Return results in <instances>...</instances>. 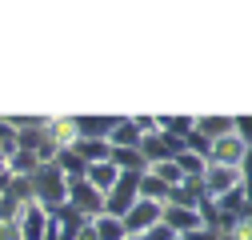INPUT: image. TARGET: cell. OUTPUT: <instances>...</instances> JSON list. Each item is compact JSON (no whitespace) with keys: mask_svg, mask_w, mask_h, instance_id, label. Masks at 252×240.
<instances>
[{"mask_svg":"<svg viewBox=\"0 0 252 240\" xmlns=\"http://www.w3.org/2000/svg\"><path fill=\"white\" fill-rule=\"evenodd\" d=\"M108 160L116 164V172H148V164L136 148H108Z\"/></svg>","mask_w":252,"mask_h":240,"instance_id":"2e32d148","label":"cell"},{"mask_svg":"<svg viewBox=\"0 0 252 240\" xmlns=\"http://www.w3.org/2000/svg\"><path fill=\"white\" fill-rule=\"evenodd\" d=\"M136 184H140V172H120V180L104 192V212L108 216H124L136 204Z\"/></svg>","mask_w":252,"mask_h":240,"instance_id":"7a4b0ae2","label":"cell"},{"mask_svg":"<svg viewBox=\"0 0 252 240\" xmlns=\"http://www.w3.org/2000/svg\"><path fill=\"white\" fill-rule=\"evenodd\" d=\"M28 180H32V200L44 208V212H52V208H60V204H68V176L60 172L56 164H40Z\"/></svg>","mask_w":252,"mask_h":240,"instance_id":"6da1fadb","label":"cell"},{"mask_svg":"<svg viewBox=\"0 0 252 240\" xmlns=\"http://www.w3.org/2000/svg\"><path fill=\"white\" fill-rule=\"evenodd\" d=\"M236 172H240V180L248 184L252 180V148H244V156H240V164H236Z\"/></svg>","mask_w":252,"mask_h":240,"instance_id":"603a6c76","label":"cell"},{"mask_svg":"<svg viewBox=\"0 0 252 240\" xmlns=\"http://www.w3.org/2000/svg\"><path fill=\"white\" fill-rule=\"evenodd\" d=\"M84 180H88V184L104 196V192L116 184V180H120V172H116V164H112V160H100V164H88V168H84Z\"/></svg>","mask_w":252,"mask_h":240,"instance_id":"7c38bea8","label":"cell"},{"mask_svg":"<svg viewBox=\"0 0 252 240\" xmlns=\"http://www.w3.org/2000/svg\"><path fill=\"white\" fill-rule=\"evenodd\" d=\"M136 152L144 156V164H160V160H172V156L184 152V140H176L168 132H152V136H140Z\"/></svg>","mask_w":252,"mask_h":240,"instance_id":"3957f363","label":"cell"},{"mask_svg":"<svg viewBox=\"0 0 252 240\" xmlns=\"http://www.w3.org/2000/svg\"><path fill=\"white\" fill-rule=\"evenodd\" d=\"M124 240H148V236H124Z\"/></svg>","mask_w":252,"mask_h":240,"instance_id":"484cf974","label":"cell"},{"mask_svg":"<svg viewBox=\"0 0 252 240\" xmlns=\"http://www.w3.org/2000/svg\"><path fill=\"white\" fill-rule=\"evenodd\" d=\"M200 184H204V196H208V200H220L224 192H232L236 184H244V180H240V172H236V168L208 164V168H204V176H200Z\"/></svg>","mask_w":252,"mask_h":240,"instance_id":"52a82bcc","label":"cell"},{"mask_svg":"<svg viewBox=\"0 0 252 240\" xmlns=\"http://www.w3.org/2000/svg\"><path fill=\"white\" fill-rule=\"evenodd\" d=\"M232 132H236V140L244 148H252V116H236L232 120Z\"/></svg>","mask_w":252,"mask_h":240,"instance_id":"44dd1931","label":"cell"},{"mask_svg":"<svg viewBox=\"0 0 252 240\" xmlns=\"http://www.w3.org/2000/svg\"><path fill=\"white\" fill-rule=\"evenodd\" d=\"M204 200V184H200V176L196 180H180L176 188H168V204H180V208H196Z\"/></svg>","mask_w":252,"mask_h":240,"instance_id":"4fadbf2b","label":"cell"},{"mask_svg":"<svg viewBox=\"0 0 252 240\" xmlns=\"http://www.w3.org/2000/svg\"><path fill=\"white\" fill-rule=\"evenodd\" d=\"M44 132L56 148L76 144V116H44Z\"/></svg>","mask_w":252,"mask_h":240,"instance_id":"30bf717a","label":"cell"},{"mask_svg":"<svg viewBox=\"0 0 252 240\" xmlns=\"http://www.w3.org/2000/svg\"><path fill=\"white\" fill-rule=\"evenodd\" d=\"M68 204L76 208V212L84 216V220H96L100 212H104V196L88 184V180L80 176V180H68Z\"/></svg>","mask_w":252,"mask_h":240,"instance_id":"277c9868","label":"cell"},{"mask_svg":"<svg viewBox=\"0 0 252 240\" xmlns=\"http://www.w3.org/2000/svg\"><path fill=\"white\" fill-rule=\"evenodd\" d=\"M172 240H184V236H172Z\"/></svg>","mask_w":252,"mask_h":240,"instance_id":"4316f807","label":"cell"},{"mask_svg":"<svg viewBox=\"0 0 252 240\" xmlns=\"http://www.w3.org/2000/svg\"><path fill=\"white\" fill-rule=\"evenodd\" d=\"M4 164H8V176H32V172L40 168V160H36L32 152H20V148H16Z\"/></svg>","mask_w":252,"mask_h":240,"instance_id":"d6986e66","label":"cell"},{"mask_svg":"<svg viewBox=\"0 0 252 240\" xmlns=\"http://www.w3.org/2000/svg\"><path fill=\"white\" fill-rule=\"evenodd\" d=\"M92 232H96V240H124L128 236L124 224H120V216H108V212H100L96 220H92Z\"/></svg>","mask_w":252,"mask_h":240,"instance_id":"ac0fdd59","label":"cell"},{"mask_svg":"<svg viewBox=\"0 0 252 240\" xmlns=\"http://www.w3.org/2000/svg\"><path fill=\"white\" fill-rule=\"evenodd\" d=\"M44 224H48V212L32 200V204H24V212H20V220H16V228H20V240H44Z\"/></svg>","mask_w":252,"mask_h":240,"instance_id":"9c48e42d","label":"cell"},{"mask_svg":"<svg viewBox=\"0 0 252 240\" xmlns=\"http://www.w3.org/2000/svg\"><path fill=\"white\" fill-rule=\"evenodd\" d=\"M72 240H96V232H92V220H84L80 228H76V236Z\"/></svg>","mask_w":252,"mask_h":240,"instance_id":"cb8c5ba5","label":"cell"},{"mask_svg":"<svg viewBox=\"0 0 252 240\" xmlns=\"http://www.w3.org/2000/svg\"><path fill=\"white\" fill-rule=\"evenodd\" d=\"M240 156H244V144L236 140V132H228V136H220V140H212V152H208V164H224V168H236V164H240Z\"/></svg>","mask_w":252,"mask_h":240,"instance_id":"ba28073f","label":"cell"},{"mask_svg":"<svg viewBox=\"0 0 252 240\" xmlns=\"http://www.w3.org/2000/svg\"><path fill=\"white\" fill-rule=\"evenodd\" d=\"M116 116H76V136L84 140H108Z\"/></svg>","mask_w":252,"mask_h":240,"instance_id":"8fae6325","label":"cell"},{"mask_svg":"<svg viewBox=\"0 0 252 240\" xmlns=\"http://www.w3.org/2000/svg\"><path fill=\"white\" fill-rule=\"evenodd\" d=\"M80 224H84V216L76 212V208H72V204H60V208H52V212H48L44 240H72Z\"/></svg>","mask_w":252,"mask_h":240,"instance_id":"8992f818","label":"cell"},{"mask_svg":"<svg viewBox=\"0 0 252 240\" xmlns=\"http://www.w3.org/2000/svg\"><path fill=\"white\" fill-rule=\"evenodd\" d=\"M160 208L164 204H152V200H136L128 212L120 216V224H124V232L128 236H144V232H152L156 224H160Z\"/></svg>","mask_w":252,"mask_h":240,"instance_id":"5b68a950","label":"cell"},{"mask_svg":"<svg viewBox=\"0 0 252 240\" xmlns=\"http://www.w3.org/2000/svg\"><path fill=\"white\" fill-rule=\"evenodd\" d=\"M72 152L84 160V164H100V160H108V140H84V136H76V144H68Z\"/></svg>","mask_w":252,"mask_h":240,"instance_id":"9a60e30c","label":"cell"},{"mask_svg":"<svg viewBox=\"0 0 252 240\" xmlns=\"http://www.w3.org/2000/svg\"><path fill=\"white\" fill-rule=\"evenodd\" d=\"M140 144V132L132 128V120L128 116H116V124L108 132V148H136Z\"/></svg>","mask_w":252,"mask_h":240,"instance_id":"5bb4252c","label":"cell"},{"mask_svg":"<svg viewBox=\"0 0 252 240\" xmlns=\"http://www.w3.org/2000/svg\"><path fill=\"white\" fill-rule=\"evenodd\" d=\"M4 176H8V164H4V160H0V180H4Z\"/></svg>","mask_w":252,"mask_h":240,"instance_id":"d4e9b609","label":"cell"},{"mask_svg":"<svg viewBox=\"0 0 252 240\" xmlns=\"http://www.w3.org/2000/svg\"><path fill=\"white\" fill-rule=\"evenodd\" d=\"M148 172H152L156 180H160V184H168V188H176L180 180H184V176H180V168H176L172 160H160V164H148Z\"/></svg>","mask_w":252,"mask_h":240,"instance_id":"ffe728a7","label":"cell"},{"mask_svg":"<svg viewBox=\"0 0 252 240\" xmlns=\"http://www.w3.org/2000/svg\"><path fill=\"white\" fill-rule=\"evenodd\" d=\"M196 132L204 140H220L232 132V116H196Z\"/></svg>","mask_w":252,"mask_h":240,"instance_id":"e0dca14e","label":"cell"},{"mask_svg":"<svg viewBox=\"0 0 252 240\" xmlns=\"http://www.w3.org/2000/svg\"><path fill=\"white\" fill-rule=\"evenodd\" d=\"M132 120V128L140 132V136H152L156 132V116H128Z\"/></svg>","mask_w":252,"mask_h":240,"instance_id":"7402d4cb","label":"cell"}]
</instances>
